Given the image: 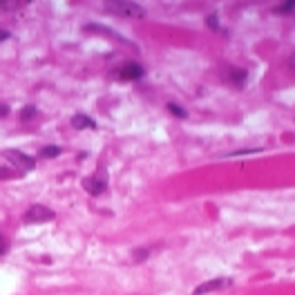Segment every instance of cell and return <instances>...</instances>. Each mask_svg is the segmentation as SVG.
<instances>
[{
    "mask_svg": "<svg viewBox=\"0 0 295 295\" xmlns=\"http://www.w3.org/2000/svg\"><path fill=\"white\" fill-rule=\"evenodd\" d=\"M105 12L116 14V16H123V18H145V9L137 2H125V0H114V2H105Z\"/></svg>",
    "mask_w": 295,
    "mask_h": 295,
    "instance_id": "obj_1",
    "label": "cell"
},
{
    "mask_svg": "<svg viewBox=\"0 0 295 295\" xmlns=\"http://www.w3.org/2000/svg\"><path fill=\"white\" fill-rule=\"evenodd\" d=\"M2 156H5L7 161H9V166L16 168L18 172H29V170L36 168L34 156L25 155V152H20V150H2Z\"/></svg>",
    "mask_w": 295,
    "mask_h": 295,
    "instance_id": "obj_2",
    "label": "cell"
},
{
    "mask_svg": "<svg viewBox=\"0 0 295 295\" xmlns=\"http://www.w3.org/2000/svg\"><path fill=\"white\" fill-rule=\"evenodd\" d=\"M23 219H25V224H45V221L54 219V210L47 208V206H41V203H34V206L27 208Z\"/></svg>",
    "mask_w": 295,
    "mask_h": 295,
    "instance_id": "obj_3",
    "label": "cell"
},
{
    "mask_svg": "<svg viewBox=\"0 0 295 295\" xmlns=\"http://www.w3.org/2000/svg\"><path fill=\"white\" fill-rule=\"evenodd\" d=\"M143 74H145V70L139 63H125L121 67V78H125V81H137Z\"/></svg>",
    "mask_w": 295,
    "mask_h": 295,
    "instance_id": "obj_4",
    "label": "cell"
},
{
    "mask_svg": "<svg viewBox=\"0 0 295 295\" xmlns=\"http://www.w3.org/2000/svg\"><path fill=\"white\" fill-rule=\"evenodd\" d=\"M83 188H85L90 195H101V192H105L108 184H105L103 179H98V177H85V179H83Z\"/></svg>",
    "mask_w": 295,
    "mask_h": 295,
    "instance_id": "obj_5",
    "label": "cell"
},
{
    "mask_svg": "<svg viewBox=\"0 0 295 295\" xmlns=\"http://www.w3.org/2000/svg\"><path fill=\"white\" fill-rule=\"evenodd\" d=\"M85 31H96V34H105L108 38H114V41H119V43H123V45H132L130 41H125L123 36H119L114 31V29H108V27H103V25H85Z\"/></svg>",
    "mask_w": 295,
    "mask_h": 295,
    "instance_id": "obj_6",
    "label": "cell"
},
{
    "mask_svg": "<svg viewBox=\"0 0 295 295\" xmlns=\"http://www.w3.org/2000/svg\"><path fill=\"white\" fill-rule=\"evenodd\" d=\"M226 284H228V279H224V278H217V279H210V282H203L202 286H197V289H195V295L210 293V291L219 289V286H226Z\"/></svg>",
    "mask_w": 295,
    "mask_h": 295,
    "instance_id": "obj_7",
    "label": "cell"
},
{
    "mask_svg": "<svg viewBox=\"0 0 295 295\" xmlns=\"http://www.w3.org/2000/svg\"><path fill=\"white\" fill-rule=\"evenodd\" d=\"M72 125H74L76 130H94L96 123H94V119H90V116H85V114H74L72 116Z\"/></svg>",
    "mask_w": 295,
    "mask_h": 295,
    "instance_id": "obj_8",
    "label": "cell"
},
{
    "mask_svg": "<svg viewBox=\"0 0 295 295\" xmlns=\"http://www.w3.org/2000/svg\"><path fill=\"white\" fill-rule=\"evenodd\" d=\"M61 155V148L58 145H45V148H41V152H38V156H43V159H54V156Z\"/></svg>",
    "mask_w": 295,
    "mask_h": 295,
    "instance_id": "obj_9",
    "label": "cell"
},
{
    "mask_svg": "<svg viewBox=\"0 0 295 295\" xmlns=\"http://www.w3.org/2000/svg\"><path fill=\"white\" fill-rule=\"evenodd\" d=\"M25 2L20 0H14V2H5V0H0V12H16V9H23Z\"/></svg>",
    "mask_w": 295,
    "mask_h": 295,
    "instance_id": "obj_10",
    "label": "cell"
},
{
    "mask_svg": "<svg viewBox=\"0 0 295 295\" xmlns=\"http://www.w3.org/2000/svg\"><path fill=\"white\" fill-rule=\"evenodd\" d=\"M36 114H38V108H34V105H25L23 110H20V121H31Z\"/></svg>",
    "mask_w": 295,
    "mask_h": 295,
    "instance_id": "obj_11",
    "label": "cell"
},
{
    "mask_svg": "<svg viewBox=\"0 0 295 295\" xmlns=\"http://www.w3.org/2000/svg\"><path fill=\"white\" fill-rule=\"evenodd\" d=\"M228 78H231L233 83H244V81H246V72H244V70H231Z\"/></svg>",
    "mask_w": 295,
    "mask_h": 295,
    "instance_id": "obj_12",
    "label": "cell"
},
{
    "mask_svg": "<svg viewBox=\"0 0 295 295\" xmlns=\"http://www.w3.org/2000/svg\"><path fill=\"white\" fill-rule=\"evenodd\" d=\"M168 110L172 112L174 116H179V119H186V116H188V112L181 110V105H177V103H168Z\"/></svg>",
    "mask_w": 295,
    "mask_h": 295,
    "instance_id": "obj_13",
    "label": "cell"
},
{
    "mask_svg": "<svg viewBox=\"0 0 295 295\" xmlns=\"http://www.w3.org/2000/svg\"><path fill=\"white\" fill-rule=\"evenodd\" d=\"M7 250H9V242H7V237L0 233V255H7Z\"/></svg>",
    "mask_w": 295,
    "mask_h": 295,
    "instance_id": "obj_14",
    "label": "cell"
},
{
    "mask_svg": "<svg viewBox=\"0 0 295 295\" xmlns=\"http://www.w3.org/2000/svg\"><path fill=\"white\" fill-rule=\"evenodd\" d=\"M145 257H148V250H145V248H137V250H134V262H143Z\"/></svg>",
    "mask_w": 295,
    "mask_h": 295,
    "instance_id": "obj_15",
    "label": "cell"
},
{
    "mask_svg": "<svg viewBox=\"0 0 295 295\" xmlns=\"http://www.w3.org/2000/svg\"><path fill=\"white\" fill-rule=\"evenodd\" d=\"M14 170H7V168H0V179H14Z\"/></svg>",
    "mask_w": 295,
    "mask_h": 295,
    "instance_id": "obj_16",
    "label": "cell"
},
{
    "mask_svg": "<svg viewBox=\"0 0 295 295\" xmlns=\"http://www.w3.org/2000/svg\"><path fill=\"white\" fill-rule=\"evenodd\" d=\"M291 9H295V0H291V2H286V5L278 7V12H291Z\"/></svg>",
    "mask_w": 295,
    "mask_h": 295,
    "instance_id": "obj_17",
    "label": "cell"
},
{
    "mask_svg": "<svg viewBox=\"0 0 295 295\" xmlns=\"http://www.w3.org/2000/svg\"><path fill=\"white\" fill-rule=\"evenodd\" d=\"M5 116H9V105L0 103V119H5Z\"/></svg>",
    "mask_w": 295,
    "mask_h": 295,
    "instance_id": "obj_18",
    "label": "cell"
},
{
    "mask_svg": "<svg viewBox=\"0 0 295 295\" xmlns=\"http://www.w3.org/2000/svg\"><path fill=\"white\" fill-rule=\"evenodd\" d=\"M9 36H12V34H9L7 29H0V43H5L7 38H9Z\"/></svg>",
    "mask_w": 295,
    "mask_h": 295,
    "instance_id": "obj_19",
    "label": "cell"
},
{
    "mask_svg": "<svg viewBox=\"0 0 295 295\" xmlns=\"http://www.w3.org/2000/svg\"><path fill=\"white\" fill-rule=\"evenodd\" d=\"M208 23H210V27H217V16H215V14L208 18Z\"/></svg>",
    "mask_w": 295,
    "mask_h": 295,
    "instance_id": "obj_20",
    "label": "cell"
}]
</instances>
